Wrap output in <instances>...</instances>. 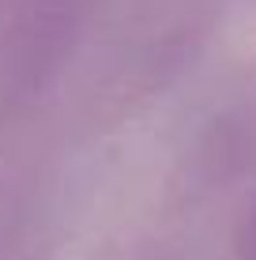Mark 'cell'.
Instances as JSON below:
<instances>
[{
  "label": "cell",
  "mask_w": 256,
  "mask_h": 260,
  "mask_svg": "<svg viewBox=\"0 0 256 260\" xmlns=\"http://www.w3.org/2000/svg\"><path fill=\"white\" fill-rule=\"evenodd\" d=\"M237 256L241 260H256V200H252V208L245 211L241 238H237Z\"/></svg>",
  "instance_id": "1"
}]
</instances>
